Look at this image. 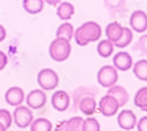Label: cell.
Masks as SVG:
<instances>
[{
    "instance_id": "16",
    "label": "cell",
    "mask_w": 147,
    "mask_h": 131,
    "mask_svg": "<svg viewBox=\"0 0 147 131\" xmlns=\"http://www.w3.org/2000/svg\"><path fill=\"white\" fill-rule=\"evenodd\" d=\"M74 13V6L68 2L61 3L57 8V14L61 20H67L71 19L72 16Z\"/></svg>"
},
{
    "instance_id": "14",
    "label": "cell",
    "mask_w": 147,
    "mask_h": 131,
    "mask_svg": "<svg viewBox=\"0 0 147 131\" xmlns=\"http://www.w3.org/2000/svg\"><path fill=\"white\" fill-rule=\"evenodd\" d=\"M105 33L108 40L115 44L121 39L124 34V27L116 22H111L107 26Z\"/></svg>"
},
{
    "instance_id": "9",
    "label": "cell",
    "mask_w": 147,
    "mask_h": 131,
    "mask_svg": "<svg viewBox=\"0 0 147 131\" xmlns=\"http://www.w3.org/2000/svg\"><path fill=\"white\" fill-rule=\"evenodd\" d=\"M46 102L47 96L45 93L39 89H35L30 92L27 98V105L34 109H38L42 108Z\"/></svg>"
},
{
    "instance_id": "29",
    "label": "cell",
    "mask_w": 147,
    "mask_h": 131,
    "mask_svg": "<svg viewBox=\"0 0 147 131\" xmlns=\"http://www.w3.org/2000/svg\"><path fill=\"white\" fill-rule=\"evenodd\" d=\"M7 63V57L4 53L0 51V70H3Z\"/></svg>"
},
{
    "instance_id": "30",
    "label": "cell",
    "mask_w": 147,
    "mask_h": 131,
    "mask_svg": "<svg viewBox=\"0 0 147 131\" xmlns=\"http://www.w3.org/2000/svg\"><path fill=\"white\" fill-rule=\"evenodd\" d=\"M67 121L59 122L55 128L54 131H67Z\"/></svg>"
},
{
    "instance_id": "23",
    "label": "cell",
    "mask_w": 147,
    "mask_h": 131,
    "mask_svg": "<svg viewBox=\"0 0 147 131\" xmlns=\"http://www.w3.org/2000/svg\"><path fill=\"white\" fill-rule=\"evenodd\" d=\"M84 120L81 117H73L67 122V131H84Z\"/></svg>"
},
{
    "instance_id": "2",
    "label": "cell",
    "mask_w": 147,
    "mask_h": 131,
    "mask_svg": "<svg viewBox=\"0 0 147 131\" xmlns=\"http://www.w3.org/2000/svg\"><path fill=\"white\" fill-rule=\"evenodd\" d=\"M71 50L69 42L64 39L57 38L50 44L49 52L51 57L57 62H63L69 57Z\"/></svg>"
},
{
    "instance_id": "4",
    "label": "cell",
    "mask_w": 147,
    "mask_h": 131,
    "mask_svg": "<svg viewBox=\"0 0 147 131\" xmlns=\"http://www.w3.org/2000/svg\"><path fill=\"white\" fill-rule=\"evenodd\" d=\"M37 80L40 86L44 90L54 89L58 84V77L55 71L50 69H44L38 74Z\"/></svg>"
},
{
    "instance_id": "7",
    "label": "cell",
    "mask_w": 147,
    "mask_h": 131,
    "mask_svg": "<svg viewBox=\"0 0 147 131\" xmlns=\"http://www.w3.org/2000/svg\"><path fill=\"white\" fill-rule=\"evenodd\" d=\"M99 108L102 115L109 117L116 114L119 106L115 99L107 94L101 99Z\"/></svg>"
},
{
    "instance_id": "10",
    "label": "cell",
    "mask_w": 147,
    "mask_h": 131,
    "mask_svg": "<svg viewBox=\"0 0 147 131\" xmlns=\"http://www.w3.org/2000/svg\"><path fill=\"white\" fill-rule=\"evenodd\" d=\"M69 96L63 90L56 91L51 98V104L53 108L59 112L67 110L69 105Z\"/></svg>"
},
{
    "instance_id": "6",
    "label": "cell",
    "mask_w": 147,
    "mask_h": 131,
    "mask_svg": "<svg viewBox=\"0 0 147 131\" xmlns=\"http://www.w3.org/2000/svg\"><path fill=\"white\" fill-rule=\"evenodd\" d=\"M15 124L19 128H25L27 127L33 119L31 111L26 106H21L17 108L14 111Z\"/></svg>"
},
{
    "instance_id": "22",
    "label": "cell",
    "mask_w": 147,
    "mask_h": 131,
    "mask_svg": "<svg viewBox=\"0 0 147 131\" xmlns=\"http://www.w3.org/2000/svg\"><path fill=\"white\" fill-rule=\"evenodd\" d=\"M53 125L45 118H38L32 122L31 131H51Z\"/></svg>"
},
{
    "instance_id": "32",
    "label": "cell",
    "mask_w": 147,
    "mask_h": 131,
    "mask_svg": "<svg viewBox=\"0 0 147 131\" xmlns=\"http://www.w3.org/2000/svg\"><path fill=\"white\" fill-rule=\"evenodd\" d=\"M6 128L2 125L0 124V131H5Z\"/></svg>"
},
{
    "instance_id": "15",
    "label": "cell",
    "mask_w": 147,
    "mask_h": 131,
    "mask_svg": "<svg viewBox=\"0 0 147 131\" xmlns=\"http://www.w3.org/2000/svg\"><path fill=\"white\" fill-rule=\"evenodd\" d=\"M107 95L113 97L117 101L119 106H123L129 99V95L125 89L121 86H115L107 91Z\"/></svg>"
},
{
    "instance_id": "27",
    "label": "cell",
    "mask_w": 147,
    "mask_h": 131,
    "mask_svg": "<svg viewBox=\"0 0 147 131\" xmlns=\"http://www.w3.org/2000/svg\"><path fill=\"white\" fill-rule=\"evenodd\" d=\"M138 131H147V116L141 117L137 125Z\"/></svg>"
},
{
    "instance_id": "31",
    "label": "cell",
    "mask_w": 147,
    "mask_h": 131,
    "mask_svg": "<svg viewBox=\"0 0 147 131\" xmlns=\"http://www.w3.org/2000/svg\"><path fill=\"white\" fill-rule=\"evenodd\" d=\"M6 36V31L4 27L0 25V42L3 41Z\"/></svg>"
},
{
    "instance_id": "12",
    "label": "cell",
    "mask_w": 147,
    "mask_h": 131,
    "mask_svg": "<svg viewBox=\"0 0 147 131\" xmlns=\"http://www.w3.org/2000/svg\"><path fill=\"white\" fill-rule=\"evenodd\" d=\"M113 63L118 69L121 71H127L132 66V59L127 52H121L114 56Z\"/></svg>"
},
{
    "instance_id": "13",
    "label": "cell",
    "mask_w": 147,
    "mask_h": 131,
    "mask_svg": "<svg viewBox=\"0 0 147 131\" xmlns=\"http://www.w3.org/2000/svg\"><path fill=\"white\" fill-rule=\"evenodd\" d=\"M5 99L8 104L11 106H17L24 101V93L20 88L13 87L7 91Z\"/></svg>"
},
{
    "instance_id": "26",
    "label": "cell",
    "mask_w": 147,
    "mask_h": 131,
    "mask_svg": "<svg viewBox=\"0 0 147 131\" xmlns=\"http://www.w3.org/2000/svg\"><path fill=\"white\" fill-rule=\"evenodd\" d=\"M12 123V118L9 111L5 109H0V124L6 129L9 128Z\"/></svg>"
},
{
    "instance_id": "20",
    "label": "cell",
    "mask_w": 147,
    "mask_h": 131,
    "mask_svg": "<svg viewBox=\"0 0 147 131\" xmlns=\"http://www.w3.org/2000/svg\"><path fill=\"white\" fill-rule=\"evenodd\" d=\"M73 26L69 22H65L60 25L57 31V38L64 39L67 41H69L72 37Z\"/></svg>"
},
{
    "instance_id": "21",
    "label": "cell",
    "mask_w": 147,
    "mask_h": 131,
    "mask_svg": "<svg viewBox=\"0 0 147 131\" xmlns=\"http://www.w3.org/2000/svg\"><path fill=\"white\" fill-rule=\"evenodd\" d=\"M114 51V45L108 40L101 41L97 46V52L102 57L107 58L112 54Z\"/></svg>"
},
{
    "instance_id": "5",
    "label": "cell",
    "mask_w": 147,
    "mask_h": 131,
    "mask_svg": "<svg viewBox=\"0 0 147 131\" xmlns=\"http://www.w3.org/2000/svg\"><path fill=\"white\" fill-rule=\"evenodd\" d=\"M98 81L105 88L113 86L117 81L118 75L117 70L111 66L106 65L102 67L98 72Z\"/></svg>"
},
{
    "instance_id": "19",
    "label": "cell",
    "mask_w": 147,
    "mask_h": 131,
    "mask_svg": "<svg viewBox=\"0 0 147 131\" xmlns=\"http://www.w3.org/2000/svg\"><path fill=\"white\" fill-rule=\"evenodd\" d=\"M133 72L140 80L147 81V60L143 59L135 63Z\"/></svg>"
},
{
    "instance_id": "8",
    "label": "cell",
    "mask_w": 147,
    "mask_h": 131,
    "mask_svg": "<svg viewBox=\"0 0 147 131\" xmlns=\"http://www.w3.org/2000/svg\"><path fill=\"white\" fill-rule=\"evenodd\" d=\"M130 25L138 33L144 32L147 29V16L141 10L135 11L130 18Z\"/></svg>"
},
{
    "instance_id": "25",
    "label": "cell",
    "mask_w": 147,
    "mask_h": 131,
    "mask_svg": "<svg viewBox=\"0 0 147 131\" xmlns=\"http://www.w3.org/2000/svg\"><path fill=\"white\" fill-rule=\"evenodd\" d=\"M84 131H100V125L94 117H88L84 121Z\"/></svg>"
},
{
    "instance_id": "1",
    "label": "cell",
    "mask_w": 147,
    "mask_h": 131,
    "mask_svg": "<svg viewBox=\"0 0 147 131\" xmlns=\"http://www.w3.org/2000/svg\"><path fill=\"white\" fill-rule=\"evenodd\" d=\"M101 34L102 30L99 24L94 21H88L84 23L76 30L75 40L78 45L84 46L89 42L98 40Z\"/></svg>"
},
{
    "instance_id": "3",
    "label": "cell",
    "mask_w": 147,
    "mask_h": 131,
    "mask_svg": "<svg viewBox=\"0 0 147 131\" xmlns=\"http://www.w3.org/2000/svg\"><path fill=\"white\" fill-rule=\"evenodd\" d=\"M74 108L79 107L80 111L85 115H92L96 109V101L92 93H87L85 94L80 93V95L74 96Z\"/></svg>"
},
{
    "instance_id": "28",
    "label": "cell",
    "mask_w": 147,
    "mask_h": 131,
    "mask_svg": "<svg viewBox=\"0 0 147 131\" xmlns=\"http://www.w3.org/2000/svg\"><path fill=\"white\" fill-rule=\"evenodd\" d=\"M139 46L143 52L147 54V35H145L140 38L139 40Z\"/></svg>"
},
{
    "instance_id": "18",
    "label": "cell",
    "mask_w": 147,
    "mask_h": 131,
    "mask_svg": "<svg viewBox=\"0 0 147 131\" xmlns=\"http://www.w3.org/2000/svg\"><path fill=\"white\" fill-rule=\"evenodd\" d=\"M44 5L42 0H25L23 1L24 9L30 14H37L41 11Z\"/></svg>"
},
{
    "instance_id": "17",
    "label": "cell",
    "mask_w": 147,
    "mask_h": 131,
    "mask_svg": "<svg viewBox=\"0 0 147 131\" xmlns=\"http://www.w3.org/2000/svg\"><path fill=\"white\" fill-rule=\"evenodd\" d=\"M134 104L142 111L147 112V87L138 90L134 98Z\"/></svg>"
},
{
    "instance_id": "24",
    "label": "cell",
    "mask_w": 147,
    "mask_h": 131,
    "mask_svg": "<svg viewBox=\"0 0 147 131\" xmlns=\"http://www.w3.org/2000/svg\"><path fill=\"white\" fill-rule=\"evenodd\" d=\"M132 37L133 35L131 30L127 27H124V34L121 39L114 44L119 48H124L131 42Z\"/></svg>"
},
{
    "instance_id": "11",
    "label": "cell",
    "mask_w": 147,
    "mask_h": 131,
    "mask_svg": "<svg viewBox=\"0 0 147 131\" xmlns=\"http://www.w3.org/2000/svg\"><path fill=\"white\" fill-rule=\"evenodd\" d=\"M117 121L121 128L129 130L136 126L137 117L132 111L123 110L118 115Z\"/></svg>"
}]
</instances>
